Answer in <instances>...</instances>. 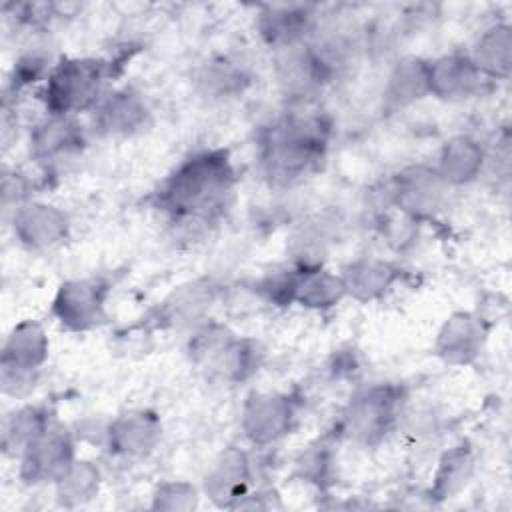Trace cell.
<instances>
[{
  "label": "cell",
  "mask_w": 512,
  "mask_h": 512,
  "mask_svg": "<svg viewBox=\"0 0 512 512\" xmlns=\"http://www.w3.org/2000/svg\"><path fill=\"white\" fill-rule=\"evenodd\" d=\"M236 170L226 148H204L184 158L154 192L156 208L182 228L216 222L232 202Z\"/></svg>",
  "instance_id": "cell-1"
},
{
  "label": "cell",
  "mask_w": 512,
  "mask_h": 512,
  "mask_svg": "<svg viewBox=\"0 0 512 512\" xmlns=\"http://www.w3.org/2000/svg\"><path fill=\"white\" fill-rule=\"evenodd\" d=\"M330 140V120L316 110H292L274 120L260 144L264 176L288 186L306 176L322 158Z\"/></svg>",
  "instance_id": "cell-2"
},
{
  "label": "cell",
  "mask_w": 512,
  "mask_h": 512,
  "mask_svg": "<svg viewBox=\"0 0 512 512\" xmlns=\"http://www.w3.org/2000/svg\"><path fill=\"white\" fill-rule=\"evenodd\" d=\"M112 64L104 58H62L44 80L40 98L48 114L76 116L94 110L104 98Z\"/></svg>",
  "instance_id": "cell-3"
},
{
  "label": "cell",
  "mask_w": 512,
  "mask_h": 512,
  "mask_svg": "<svg viewBox=\"0 0 512 512\" xmlns=\"http://www.w3.org/2000/svg\"><path fill=\"white\" fill-rule=\"evenodd\" d=\"M404 388L398 384H372L356 392L338 420V436L360 444H380L400 422Z\"/></svg>",
  "instance_id": "cell-4"
},
{
  "label": "cell",
  "mask_w": 512,
  "mask_h": 512,
  "mask_svg": "<svg viewBox=\"0 0 512 512\" xmlns=\"http://www.w3.org/2000/svg\"><path fill=\"white\" fill-rule=\"evenodd\" d=\"M50 340L36 320H20L8 332L0 354V386L6 396L18 398L34 388L48 360Z\"/></svg>",
  "instance_id": "cell-5"
},
{
  "label": "cell",
  "mask_w": 512,
  "mask_h": 512,
  "mask_svg": "<svg viewBox=\"0 0 512 512\" xmlns=\"http://www.w3.org/2000/svg\"><path fill=\"white\" fill-rule=\"evenodd\" d=\"M110 286L102 278H74L58 286L52 316L68 332H88L108 322Z\"/></svg>",
  "instance_id": "cell-6"
},
{
  "label": "cell",
  "mask_w": 512,
  "mask_h": 512,
  "mask_svg": "<svg viewBox=\"0 0 512 512\" xmlns=\"http://www.w3.org/2000/svg\"><path fill=\"white\" fill-rule=\"evenodd\" d=\"M386 184L390 194V208L400 210L402 216L414 222L436 216L444 208L450 188L438 176L434 166L426 164L406 166L390 176Z\"/></svg>",
  "instance_id": "cell-7"
},
{
  "label": "cell",
  "mask_w": 512,
  "mask_h": 512,
  "mask_svg": "<svg viewBox=\"0 0 512 512\" xmlns=\"http://www.w3.org/2000/svg\"><path fill=\"white\" fill-rule=\"evenodd\" d=\"M20 458V480L28 486L54 484L76 460L74 434L58 420L26 446Z\"/></svg>",
  "instance_id": "cell-8"
},
{
  "label": "cell",
  "mask_w": 512,
  "mask_h": 512,
  "mask_svg": "<svg viewBox=\"0 0 512 512\" xmlns=\"http://www.w3.org/2000/svg\"><path fill=\"white\" fill-rule=\"evenodd\" d=\"M298 404L284 392H252L240 412V428L254 446H268L290 434Z\"/></svg>",
  "instance_id": "cell-9"
},
{
  "label": "cell",
  "mask_w": 512,
  "mask_h": 512,
  "mask_svg": "<svg viewBox=\"0 0 512 512\" xmlns=\"http://www.w3.org/2000/svg\"><path fill=\"white\" fill-rule=\"evenodd\" d=\"M276 78L286 96L306 104L308 98L334 78V72L320 58L312 42L304 40L276 50Z\"/></svg>",
  "instance_id": "cell-10"
},
{
  "label": "cell",
  "mask_w": 512,
  "mask_h": 512,
  "mask_svg": "<svg viewBox=\"0 0 512 512\" xmlns=\"http://www.w3.org/2000/svg\"><path fill=\"white\" fill-rule=\"evenodd\" d=\"M12 234L28 250L42 252L62 244L70 232V216L56 204L26 200L12 210Z\"/></svg>",
  "instance_id": "cell-11"
},
{
  "label": "cell",
  "mask_w": 512,
  "mask_h": 512,
  "mask_svg": "<svg viewBox=\"0 0 512 512\" xmlns=\"http://www.w3.org/2000/svg\"><path fill=\"white\" fill-rule=\"evenodd\" d=\"M160 438V416L148 408H134L108 422L104 446L122 460H142L156 450Z\"/></svg>",
  "instance_id": "cell-12"
},
{
  "label": "cell",
  "mask_w": 512,
  "mask_h": 512,
  "mask_svg": "<svg viewBox=\"0 0 512 512\" xmlns=\"http://www.w3.org/2000/svg\"><path fill=\"white\" fill-rule=\"evenodd\" d=\"M488 324L476 312H452L436 332L434 354L448 366H468L484 350Z\"/></svg>",
  "instance_id": "cell-13"
},
{
  "label": "cell",
  "mask_w": 512,
  "mask_h": 512,
  "mask_svg": "<svg viewBox=\"0 0 512 512\" xmlns=\"http://www.w3.org/2000/svg\"><path fill=\"white\" fill-rule=\"evenodd\" d=\"M484 80L468 52H450L428 60V94L438 100H466L482 88Z\"/></svg>",
  "instance_id": "cell-14"
},
{
  "label": "cell",
  "mask_w": 512,
  "mask_h": 512,
  "mask_svg": "<svg viewBox=\"0 0 512 512\" xmlns=\"http://www.w3.org/2000/svg\"><path fill=\"white\" fill-rule=\"evenodd\" d=\"M84 142V128L76 116L48 114L30 132V156L48 166L80 152Z\"/></svg>",
  "instance_id": "cell-15"
},
{
  "label": "cell",
  "mask_w": 512,
  "mask_h": 512,
  "mask_svg": "<svg viewBox=\"0 0 512 512\" xmlns=\"http://www.w3.org/2000/svg\"><path fill=\"white\" fill-rule=\"evenodd\" d=\"M252 480L250 458L244 450L230 446L214 460L204 478V494L220 508L240 506Z\"/></svg>",
  "instance_id": "cell-16"
},
{
  "label": "cell",
  "mask_w": 512,
  "mask_h": 512,
  "mask_svg": "<svg viewBox=\"0 0 512 512\" xmlns=\"http://www.w3.org/2000/svg\"><path fill=\"white\" fill-rule=\"evenodd\" d=\"M96 126L108 136H132L150 126V108L132 88L106 92L94 108Z\"/></svg>",
  "instance_id": "cell-17"
},
{
  "label": "cell",
  "mask_w": 512,
  "mask_h": 512,
  "mask_svg": "<svg viewBox=\"0 0 512 512\" xmlns=\"http://www.w3.org/2000/svg\"><path fill=\"white\" fill-rule=\"evenodd\" d=\"M338 274L344 284L346 296L366 304L386 296L400 280L402 270L394 262H388L384 258L362 256L342 266Z\"/></svg>",
  "instance_id": "cell-18"
},
{
  "label": "cell",
  "mask_w": 512,
  "mask_h": 512,
  "mask_svg": "<svg viewBox=\"0 0 512 512\" xmlns=\"http://www.w3.org/2000/svg\"><path fill=\"white\" fill-rule=\"evenodd\" d=\"M346 298L340 274L326 270L322 264L292 266L290 304L310 310H328Z\"/></svg>",
  "instance_id": "cell-19"
},
{
  "label": "cell",
  "mask_w": 512,
  "mask_h": 512,
  "mask_svg": "<svg viewBox=\"0 0 512 512\" xmlns=\"http://www.w3.org/2000/svg\"><path fill=\"white\" fill-rule=\"evenodd\" d=\"M314 6L308 4H270L258 14V32L272 48L280 50L304 42L314 28Z\"/></svg>",
  "instance_id": "cell-20"
},
{
  "label": "cell",
  "mask_w": 512,
  "mask_h": 512,
  "mask_svg": "<svg viewBox=\"0 0 512 512\" xmlns=\"http://www.w3.org/2000/svg\"><path fill=\"white\" fill-rule=\"evenodd\" d=\"M262 356L264 352L254 340L240 338L234 332H228L200 366L208 368L212 374L226 382L238 384L258 372Z\"/></svg>",
  "instance_id": "cell-21"
},
{
  "label": "cell",
  "mask_w": 512,
  "mask_h": 512,
  "mask_svg": "<svg viewBox=\"0 0 512 512\" xmlns=\"http://www.w3.org/2000/svg\"><path fill=\"white\" fill-rule=\"evenodd\" d=\"M486 158L484 146L474 136L456 134L442 144L434 170L448 186H466L482 174Z\"/></svg>",
  "instance_id": "cell-22"
},
{
  "label": "cell",
  "mask_w": 512,
  "mask_h": 512,
  "mask_svg": "<svg viewBox=\"0 0 512 512\" xmlns=\"http://www.w3.org/2000/svg\"><path fill=\"white\" fill-rule=\"evenodd\" d=\"M218 284L210 278H200L176 288L156 310L158 326H190L202 318L218 298Z\"/></svg>",
  "instance_id": "cell-23"
},
{
  "label": "cell",
  "mask_w": 512,
  "mask_h": 512,
  "mask_svg": "<svg viewBox=\"0 0 512 512\" xmlns=\"http://www.w3.org/2000/svg\"><path fill=\"white\" fill-rule=\"evenodd\" d=\"M428 96V60L404 56L390 70L384 84V108L398 112Z\"/></svg>",
  "instance_id": "cell-24"
},
{
  "label": "cell",
  "mask_w": 512,
  "mask_h": 512,
  "mask_svg": "<svg viewBox=\"0 0 512 512\" xmlns=\"http://www.w3.org/2000/svg\"><path fill=\"white\" fill-rule=\"evenodd\" d=\"M470 60L484 78L508 80L512 68V28L508 22L488 26L472 44Z\"/></svg>",
  "instance_id": "cell-25"
},
{
  "label": "cell",
  "mask_w": 512,
  "mask_h": 512,
  "mask_svg": "<svg viewBox=\"0 0 512 512\" xmlns=\"http://www.w3.org/2000/svg\"><path fill=\"white\" fill-rule=\"evenodd\" d=\"M56 422L54 410L46 404H26L6 414L2 422V452L6 456H20L30 442Z\"/></svg>",
  "instance_id": "cell-26"
},
{
  "label": "cell",
  "mask_w": 512,
  "mask_h": 512,
  "mask_svg": "<svg viewBox=\"0 0 512 512\" xmlns=\"http://www.w3.org/2000/svg\"><path fill=\"white\" fill-rule=\"evenodd\" d=\"M194 82L202 96L226 100L242 94L250 84V76L246 68L230 56H214L198 66Z\"/></svg>",
  "instance_id": "cell-27"
},
{
  "label": "cell",
  "mask_w": 512,
  "mask_h": 512,
  "mask_svg": "<svg viewBox=\"0 0 512 512\" xmlns=\"http://www.w3.org/2000/svg\"><path fill=\"white\" fill-rule=\"evenodd\" d=\"M474 474V452L468 444H458L446 450L436 466L430 496L434 500L454 498L470 482Z\"/></svg>",
  "instance_id": "cell-28"
},
{
  "label": "cell",
  "mask_w": 512,
  "mask_h": 512,
  "mask_svg": "<svg viewBox=\"0 0 512 512\" xmlns=\"http://www.w3.org/2000/svg\"><path fill=\"white\" fill-rule=\"evenodd\" d=\"M102 474L100 468L90 460H74L66 472L54 482L56 500L64 508H78L92 498H96L100 490Z\"/></svg>",
  "instance_id": "cell-29"
},
{
  "label": "cell",
  "mask_w": 512,
  "mask_h": 512,
  "mask_svg": "<svg viewBox=\"0 0 512 512\" xmlns=\"http://www.w3.org/2000/svg\"><path fill=\"white\" fill-rule=\"evenodd\" d=\"M200 502L198 488L184 480L162 482L152 494V510H170V512H188L194 510Z\"/></svg>",
  "instance_id": "cell-30"
},
{
  "label": "cell",
  "mask_w": 512,
  "mask_h": 512,
  "mask_svg": "<svg viewBox=\"0 0 512 512\" xmlns=\"http://www.w3.org/2000/svg\"><path fill=\"white\" fill-rule=\"evenodd\" d=\"M52 66H50V58L42 52H26L22 54L14 68H12V76H10V90L16 94L18 90L36 84L40 80H46L50 74Z\"/></svg>",
  "instance_id": "cell-31"
},
{
  "label": "cell",
  "mask_w": 512,
  "mask_h": 512,
  "mask_svg": "<svg viewBox=\"0 0 512 512\" xmlns=\"http://www.w3.org/2000/svg\"><path fill=\"white\" fill-rule=\"evenodd\" d=\"M300 476L310 482H322L328 476L330 470V450L328 446H312L306 454H302V460L298 462Z\"/></svg>",
  "instance_id": "cell-32"
},
{
  "label": "cell",
  "mask_w": 512,
  "mask_h": 512,
  "mask_svg": "<svg viewBox=\"0 0 512 512\" xmlns=\"http://www.w3.org/2000/svg\"><path fill=\"white\" fill-rule=\"evenodd\" d=\"M28 192V182L24 176L20 174H4V180H2V204H4V210H16L22 202L30 200L26 196Z\"/></svg>",
  "instance_id": "cell-33"
}]
</instances>
